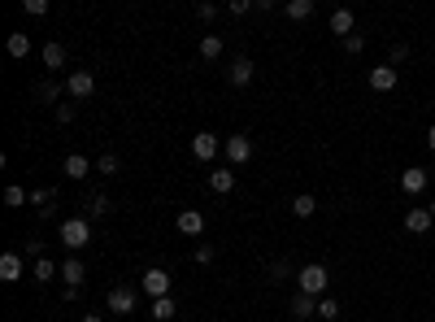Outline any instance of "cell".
Returning a JSON list of instances; mask_svg holds the SVG:
<instances>
[{"label": "cell", "mask_w": 435, "mask_h": 322, "mask_svg": "<svg viewBox=\"0 0 435 322\" xmlns=\"http://www.w3.org/2000/svg\"><path fill=\"white\" fill-rule=\"evenodd\" d=\"M31 279H35V283H53L57 279V262H53V257H40V262L31 266Z\"/></svg>", "instance_id": "cell-20"}, {"label": "cell", "mask_w": 435, "mask_h": 322, "mask_svg": "<svg viewBox=\"0 0 435 322\" xmlns=\"http://www.w3.org/2000/svg\"><path fill=\"white\" fill-rule=\"evenodd\" d=\"M292 318H318V296L296 292V296H292Z\"/></svg>", "instance_id": "cell-19"}, {"label": "cell", "mask_w": 435, "mask_h": 322, "mask_svg": "<svg viewBox=\"0 0 435 322\" xmlns=\"http://www.w3.org/2000/svg\"><path fill=\"white\" fill-rule=\"evenodd\" d=\"M253 70H257V66H253L248 57H235L231 70H227V83H231V87H248V83H253Z\"/></svg>", "instance_id": "cell-9"}, {"label": "cell", "mask_w": 435, "mask_h": 322, "mask_svg": "<svg viewBox=\"0 0 435 322\" xmlns=\"http://www.w3.org/2000/svg\"><path fill=\"white\" fill-rule=\"evenodd\" d=\"M5 205H9V209L26 205V192H22V187H5Z\"/></svg>", "instance_id": "cell-30"}, {"label": "cell", "mask_w": 435, "mask_h": 322, "mask_svg": "<svg viewBox=\"0 0 435 322\" xmlns=\"http://www.w3.org/2000/svg\"><path fill=\"white\" fill-rule=\"evenodd\" d=\"M427 209H431V218H435V196H431V205H427Z\"/></svg>", "instance_id": "cell-43"}, {"label": "cell", "mask_w": 435, "mask_h": 322, "mask_svg": "<svg viewBox=\"0 0 435 322\" xmlns=\"http://www.w3.org/2000/svg\"><path fill=\"white\" fill-rule=\"evenodd\" d=\"M352 22H357V18H352V9H335L331 13V35H352Z\"/></svg>", "instance_id": "cell-18"}, {"label": "cell", "mask_w": 435, "mask_h": 322, "mask_svg": "<svg viewBox=\"0 0 435 322\" xmlns=\"http://www.w3.org/2000/svg\"><path fill=\"white\" fill-rule=\"evenodd\" d=\"M61 170H66V179H74V183H83V179H87V174H92V161H87L83 153H70V157H66V166H61Z\"/></svg>", "instance_id": "cell-12"}, {"label": "cell", "mask_w": 435, "mask_h": 322, "mask_svg": "<svg viewBox=\"0 0 435 322\" xmlns=\"http://www.w3.org/2000/svg\"><path fill=\"white\" fill-rule=\"evenodd\" d=\"M196 18L201 22H214L218 18V5H196Z\"/></svg>", "instance_id": "cell-34"}, {"label": "cell", "mask_w": 435, "mask_h": 322, "mask_svg": "<svg viewBox=\"0 0 435 322\" xmlns=\"http://www.w3.org/2000/svg\"><path fill=\"white\" fill-rule=\"evenodd\" d=\"M31 205H53V187H35L31 192Z\"/></svg>", "instance_id": "cell-33"}, {"label": "cell", "mask_w": 435, "mask_h": 322, "mask_svg": "<svg viewBox=\"0 0 435 322\" xmlns=\"http://www.w3.org/2000/svg\"><path fill=\"white\" fill-rule=\"evenodd\" d=\"M139 287L148 292L153 300H161V296H170V270H161V266H153V270H144V279H139Z\"/></svg>", "instance_id": "cell-3"}, {"label": "cell", "mask_w": 435, "mask_h": 322, "mask_svg": "<svg viewBox=\"0 0 435 322\" xmlns=\"http://www.w3.org/2000/svg\"><path fill=\"white\" fill-rule=\"evenodd\" d=\"M396 83H400L396 66H375V70H370V87H375V92H396Z\"/></svg>", "instance_id": "cell-8"}, {"label": "cell", "mask_w": 435, "mask_h": 322, "mask_svg": "<svg viewBox=\"0 0 435 322\" xmlns=\"http://www.w3.org/2000/svg\"><path fill=\"white\" fill-rule=\"evenodd\" d=\"M318 318H322V322H335V318H340V300H335V296H322V300H318Z\"/></svg>", "instance_id": "cell-25"}, {"label": "cell", "mask_w": 435, "mask_h": 322, "mask_svg": "<svg viewBox=\"0 0 435 322\" xmlns=\"http://www.w3.org/2000/svg\"><path fill=\"white\" fill-rule=\"evenodd\" d=\"M87 214H109V196H101V192H96V196H87Z\"/></svg>", "instance_id": "cell-28"}, {"label": "cell", "mask_w": 435, "mask_h": 322, "mask_svg": "<svg viewBox=\"0 0 435 322\" xmlns=\"http://www.w3.org/2000/svg\"><path fill=\"white\" fill-rule=\"evenodd\" d=\"M292 214L296 218H314L318 214V201L309 196V192H300V196H292Z\"/></svg>", "instance_id": "cell-23"}, {"label": "cell", "mask_w": 435, "mask_h": 322, "mask_svg": "<svg viewBox=\"0 0 435 322\" xmlns=\"http://www.w3.org/2000/svg\"><path fill=\"white\" fill-rule=\"evenodd\" d=\"M66 92L74 96V101H87V96L96 92V74H92V70H74V74L66 78Z\"/></svg>", "instance_id": "cell-5"}, {"label": "cell", "mask_w": 435, "mask_h": 322, "mask_svg": "<svg viewBox=\"0 0 435 322\" xmlns=\"http://www.w3.org/2000/svg\"><path fill=\"white\" fill-rule=\"evenodd\" d=\"M201 57L205 61H218L222 57V40L218 35H201Z\"/></svg>", "instance_id": "cell-24"}, {"label": "cell", "mask_w": 435, "mask_h": 322, "mask_svg": "<svg viewBox=\"0 0 435 322\" xmlns=\"http://www.w3.org/2000/svg\"><path fill=\"white\" fill-rule=\"evenodd\" d=\"M287 18L292 22H305V18H314V0H287Z\"/></svg>", "instance_id": "cell-22"}, {"label": "cell", "mask_w": 435, "mask_h": 322, "mask_svg": "<svg viewBox=\"0 0 435 322\" xmlns=\"http://www.w3.org/2000/svg\"><path fill=\"white\" fill-rule=\"evenodd\" d=\"M57 122L70 126V122H74V105H57Z\"/></svg>", "instance_id": "cell-36"}, {"label": "cell", "mask_w": 435, "mask_h": 322, "mask_svg": "<svg viewBox=\"0 0 435 322\" xmlns=\"http://www.w3.org/2000/svg\"><path fill=\"white\" fill-rule=\"evenodd\" d=\"M248 9H253V0H231V5H227V13H231V18H244Z\"/></svg>", "instance_id": "cell-32"}, {"label": "cell", "mask_w": 435, "mask_h": 322, "mask_svg": "<svg viewBox=\"0 0 435 322\" xmlns=\"http://www.w3.org/2000/svg\"><path fill=\"white\" fill-rule=\"evenodd\" d=\"M26 257H35V262L44 257V244H40V239H26Z\"/></svg>", "instance_id": "cell-39"}, {"label": "cell", "mask_w": 435, "mask_h": 322, "mask_svg": "<svg viewBox=\"0 0 435 322\" xmlns=\"http://www.w3.org/2000/svg\"><path fill=\"white\" fill-rule=\"evenodd\" d=\"M270 279H287V262H270Z\"/></svg>", "instance_id": "cell-40"}, {"label": "cell", "mask_w": 435, "mask_h": 322, "mask_svg": "<svg viewBox=\"0 0 435 322\" xmlns=\"http://www.w3.org/2000/svg\"><path fill=\"white\" fill-rule=\"evenodd\" d=\"M209 187H214L218 196H227V192H235V170H231V166H218V170H209Z\"/></svg>", "instance_id": "cell-11"}, {"label": "cell", "mask_w": 435, "mask_h": 322, "mask_svg": "<svg viewBox=\"0 0 435 322\" xmlns=\"http://www.w3.org/2000/svg\"><path fill=\"white\" fill-rule=\"evenodd\" d=\"M409 57V44H392V66H396V61H405Z\"/></svg>", "instance_id": "cell-38"}, {"label": "cell", "mask_w": 435, "mask_h": 322, "mask_svg": "<svg viewBox=\"0 0 435 322\" xmlns=\"http://www.w3.org/2000/svg\"><path fill=\"white\" fill-rule=\"evenodd\" d=\"M174 314H179V310H174V300H170V296H161V300H153V318H157V322H170Z\"/></svg>", "instance_id": "cell-26"}, {"label": "cell", "mask_w": 435, "mask_h": 322, "mask_svg": "<svg viewBox=\"0 0 435 322\" xmlns=\"http://www.w3.org/2000/svg\"><path fill=\"white\" fill-rule=\"evenodd\" d=\"M427 149L435 153V122H431V131H427Z\"/></svg>", "instance_id": "cell-41"}, {"label": "cell", "mask_w": 435, "mask_h": 322, "mask_svg": "<svg viewBox=\"0 0 435 322\" xmlns=\"http://www.w3.org/2000/svg\"><path fill=\"white\" fill-rule=\"evenodd\" d=\"M427 179H431V174H427V170H418V166H409L405 174H400V192H405V196H418V192H427Z\"/></svg>", "instance_id": "cell-10"}, {"label": "cell", "mask_w": 435, "mask_h": 322, "mask_svg": "<svg viewBox=\"0 0 435 322\" xmlns=\"http://www.w3.org/2000/svg\"><path fill=\"white\" fill-rule=\"evenodd\" d=\"M222 153H227L231 170H235V166H244V161L253 157V139L248 135H231V139H222Z\"/></svg>", "instance_id": "cell-4"}, {"label": "cell", "mask_w": 435, "mask_h": 322, "mask_svg": "<svg viewBox=\"0 0 435 322\" xmlns=\"http://www.w3.org/2000/svg\"><path fill=\"white\" fill-rule=\"evenodd\" d=\"M35 96H40V101H57V96H61V87L53 83V78H44V83H35Z\"/></svg>", "instance_id": "cell-27"}, {"label": "cell", "mask_w": 435, "mask_h": 322, "mask_svg": "<svg viewBox=\"0 0 435 322\" xmlns=\"http://www.w3.org/2000/svg\"><path fill=\"white\" fill-rule=\"evenodd\" d=\"M5 48H9L13 61H22V57H31V35H26V31H13V35L5 40Z\"/></svg>", "instance_id": "cell-17"}, {"label": "cell", "mask_w": 435, "mask_h": 322, "mask_svg": "<svg viewBox=\"0 0 435 322\" xmlns=\"http://www.w3.org/2000/svg\"><path fill=\"white\" fill-rule=\"evenodd\" d=\"M296 283H300V292L305 296H327V283H331V275H327V266H318V262H309V266H300L296 270Z\"/></svg>", "instance_id": "cell-1"}, {"label": "cell", "mask_w": 435, "mask_h": 322, "mask_svg": "<svg viewBox=\"0 0 435 322\" xmlns=\"http://www.w3.org/2000/svg\"><path fill=\"white\" fill-rule=\"evenodd\" d=\"M431 222H435L431 209H409V214H405V231H409V235H427Z\"/></svg>", "instance_id": "cell-13"}, {"label": "cell", "mask_w": 435, "mask_h": 322, "mask_svg": "<svg viewBox=\"0 0 435 322\" xmlns=\"http://www.w3.org/2000/svg\"><path fill=\"white\" fill-rule=\"evenodd\" d=\"M22 9L31 13V18H44V13H48V0H22Z\"/></svg>", "instance_id": "cell-31"}, {"label": "cell", "mask_w": 435, "mask_h": 322, "mask_svg": "<svg viewBox=\"0 0 435 322\" xmlns=\"http://www.w3.org/2000/svg\"><path fill=\"white\" fill-rule=\"evenodd\" d=\"M361 48H366V40H361V35H348V40H344V53H352V57H357Z\"/></svg>", "instance_id": "cell-35"}, {"label": "cell", "mask_w": 435, "mask_h": 322, "mask_svg": "<svg viewBox=\"0 0 435 322\" xmlns=\"http://www.w3.org/2000/svg\"><path fill=\"white\" fill-rule=\"evenodd\" d=\"M61 279H66V287H78L87 279V266L78 262V257H66V262H61Z\"/></svg>", "instance_id": "cell-14"}, {"label": "cell", "mask_w": 435, "mask_h": 322, "mask_svg": "<svg viewBox=\"0 0 435 322\" xmlns=\"http://www.w3.org/2000/svg\"><path fill=\"white\" fill-rule=\"evenodd\" d=\"M83 322H105V318L101 314H83Z\"/></svg>", "instance_id": "cell-42"}, {"label": "cell", "mask_w": 435, "mask_h": 322, "mask_svg": "<svg viewBox=\"0 0 435 322\" xmlns=\"http://www.w3.org/2000/svg\"><path fill=\"white\" fill-rule=\"evenodd\" d=\"M222 153V144H218V135H209V131H201V135H191V157L196 161H214Z\"/></svg>", "instance_id": "cell-7"}, {"label": "cell", "mask_w": 435, "mask_h": 322, "mask_svg": "<svg viewBox=\"0 0 435 322\" xmlns=\"http://www.w3.org/2000/svg\"><path fill=\"white\" fill-rule=\"evenodd\" d=\"M61 244H66V248H87L92 244V222L87 218H66V222H61Z\"/></svg>", "instance_id": "cell-2"}, {"label": "cell", "mask_w": 435, "mask_h": 322, "mask_svg": "<svg viewBox=\"0 0 435 322\" xmlns=\"http://www.w3.org/2000/svg\"><path fill=\"white\" fill-rule=\"evenodd\" d=\"M135 305H139L135 287H114L109 292V314H135Z\"/></svg>", "instance_id": "cell-6"}, {"label": "cell", "mask_w": 435, "mask_h": 322, "mask_svg": "<svg viewBox=\"0 0 435 322\" xmlns=\"http://www.w3.org/2000/svg\"><path fill=\"white\" fill-rule=\"evenodd\" d=\"M179 231L183 235H201L205 231V214H201V209H183V214H179Z\"/></svg>", "instance_id": "cell-16"}, {"label": "cell", "mask_w": 435, "mask_h": 322, "mask_svg": "<svg viewBox=\"0 0 435 322\" xmlns=\"http://www.w3.org/2000/svg\"><path fill=\"white\" fill-rule=\"evenodd\" d=\"M18 279H22V257L5 253V257H0V283H18Z\"/></svg>", "instance_id": "cell-15"}, {"label": "cell", "mask_w": 435, "mask_h": 322, "mask_svg": "<svg viewBox=\"0 0 435 322\" xmlns=\"http://www.w3.org/2000/svg\"><path fill=\"white\" fill-rule=\"evenodd\" d=\"M44 66H48V70H61V66H66V48H61L57 40L44 44Z\"/></svg>", "instance_id": "cell-21"}, {"label": "cell", "mask_w": 435, "mask_h": 322, "mask_svg": "<svg viewBox=\"0 0 435 322\" xmlns=\"http://www.w3.org/2000/svg\"><path fill=\"white\" fill-rule=\"evenodd\" d=\"M96 170H101V174H114V170H118V157H114V153H101V157H96Z\"/></svg>", "instance_id": "cell-29"}, {"label": "cell", "mask_w": 435, "mask_h": 322, "mask_svg": "<svg viewBox=\"0 0 435 322\" xmlns=\"http://www.w3.org/2000/svg\"><path fill=\"white\" fill-rule=\"evenodd\" d=\"M209 262H214V248L201 244V248H196V266H209Z\"/></svg>", "instance_id": "cell-37"}]
</instances>
